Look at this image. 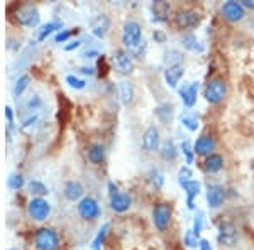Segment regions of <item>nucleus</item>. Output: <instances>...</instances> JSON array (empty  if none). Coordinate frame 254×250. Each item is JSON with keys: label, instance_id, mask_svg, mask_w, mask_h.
Instances as JSON below:
<instances>
[{"label": "nucleus", "instance_id": "f257e3e1", "mask_svg": "<svg viewBox=\"0 0 254 250\" xmlns=\"http://www.w3.org/2000/svg\"><path fill=\"white\" fill-rule=\"evenodd\" d=\"M142 27L141 24L136 22V20H127L122 27V44L126 46L127 51H134L139 44H142Z\"/></svg>", "mask_w": 254, "mask_h": 250}, {"label": "nucleus", "instance_id": "f03ea898", "mask_svg": "<svg viewBox=\"0 0 254 250\" xmlns=\"http://www.w3.org/2000/svg\"><path fill=\"white\" fill-rule=\"evenodd\" d=\"M203 97H205L207 103L219 105L227 97V83H225L222 78H214L203 88Z\"/></svg>", "mask_w": 254, "mask_h": 250}, {"label": "nucleus", "instance_id": "7ed1b4c3", "mask_svg": "<svg viewBox=\"0 0 254 250\" xmlns=\"http://www.w3.org/2000/svg\"><path fill=\"white\" fill-rule=\"evenodd\" d=\"M34 245L38 250H58L60 249V237L53 228H39L34 233Z\"/></svg>", "mask_w": 254, "mask_h": 250}, {"label": "nucleus", "instance_id": "20e7f679", "mask_svg": "<svg viewBox=\"0 0 254 250\" xmlns=\"http://www.w3.org/2000/svg\"><path fill=\"white\" fill-rule=\"evenodd\" d=\"M217 240L222 247H236L239 242V230L232 221H220L219 232H217Z\"/></svg>", "mask_w": 254, "mask_h": 250}, {"label": "nucleus", "instance_id": "39448f33", "mask_svg": "<svg viewBox=\"0 0 254 250\" xmlns=\"http://www.w3.org/2000/svg\"><path fill=\"white\" fill-rule=\"evenodd\" d=\"M200 20H202V17H200L198 12L193 9H180L175 14V26H176V29H180V31L195 29L200 24Z\"/></svg>", "mask_w": 254, "mask_h": 250}, {"label": "nucleus", "instance_id": "423d86ee", "mask_svg": "<svg viewBox=\"0 0 254 250\" xmlns=\"http://www.w3.org/2000/svg\"><path fill=\"white\" fill-rule=\"evenodd\" d=\"M76 210H78L80 218L88 220V221L97 220L102 213L100 204H98L97 200L92 198V196H85L81 201H78V204H76Z\"/></svg>", "mask_w": 254, "mask_h": 250}, {"label": "nucleus", "instance_id": "0eeeda50", "mask_svg": "<svg viewBox=\"0 0 254 250\" xmlns=\"http://www.w3.org/2000/svg\"><path fill=\"white\" fill-rule=\"evenodd\" d=\"M27 213L34 221H44L51 215V204L44 198H32L27 204Z\"/></svg>", "mask_w": 254, "mask_h": 250}, {"label": "nucleus", "instance_id": "6e6552de", "mask_svg": "<svg viewBox=\"0 0 254 250\" xmlns=\"http://www.w3.org/2000/svg\"><path fill=\"white\" fill-rule=\"evenodd\" d=\"M112 63L114 68L122 75H130L134 73V58L130 56V52L127 49H116V52L112 54Z\"/></svg>", "mask_w": 254, "mask_h": 250}, {"label": "nucleus", "instance_id": "1a4fd4ad", "mask_svg": "<svg viewBox=\"0 0 254 250\" xmlns=\"http://www.w3.org/2000/svg\"><path fill=\"white\" fill-rule=\"evenodd\" d=\"M171 221V204L170 203H158L153 208V223L158 232H165Z\"/></svg>", "mask_w": 254, "mask_h": 250}, {"label": "nucleus", "instance_id": "9d476101", "mask_svg": "<svg viewBox=\"0 0 254 250\" xmlns=\"http://www.w3.org/2000/svg\"><path fill=\"white\" fill-rule=\"evenodd\" d=\"M141 147L146 152H154V150L161 149V134L156 125H149L142 134Z\"/></svg>", "mask_w": 254, "mask_h": 250}, {"label": "nucleus", "instance_id": "9b49d317", "mask_svg": "<svg viewBox=\"0 0 254 250\" xmlns=\"http://www.w3.org/2000/svg\"><path fill=\"white\" fill-rule=\"evenodd\" d=\"M17 22L24 27H29V29H36L41 22V14L38 7L34 5H26L17 12Z\"/></svg>", "mask_w": 254, "mask_h": 250}, {"label": "nucleus", "instance_id": "f8f14e48", "mask_svg": "<svg viewBox=\"0 0 254 250\" xmlns=\"http://www.w3.org/2000/svg\"><path fill=\"white\" fill-rule=\"evenodd\" d=\"M220 12L229 22H239V20L244 19L246 15V9L243 7L241 2H236V0H229V2H224L222 7H220Z\"/></svg>", "mask_w": 254, "mask_h": 250}, {"label": "nucleus", "instance_id": "ddd939ff", "mask_svg": "<svg viewBox=\"0 0 254 250\" xmlns=\"http://www.w3.org/2000/svg\"><path fill=\"white\" fill-rule=\"evenodd\" d=\"M198 90H200V83L198 81H190V83H185L183 87L178 88L180 98H182L183 105L187 108H191L196 103V98H198Z\"/></svg>", "mask_w": 254, "mask_h": 250}, {"label": "nucleus", "instance_id": "4468645a", "mask_svg": "<svg viewBox=\"0 0 254 250\" xmlns=\"http://www.w3.org/2000/svg\"><path fill=\"white\" fill-rule=\"evenodd\" d=\"M110 26H112V20L107 14H98L97 17H93L92 24H90V31L95 36L97 39H104L107 36V32L110 31Z\"/></svg>", "mask_w": 254, "mask_h": 250}, {"label": "nucleus", "instance_id": "2eb2a0df", "mask_svg": "<svg viewBox=\"0 0 254 250\" xmlns=\"http://www.w3.org/2000/svg\"><path fill=\"white\" fill-rule=\"evenodd\" d=\"M183 76H185V68H183L182 63H171L165 69V83L170 88H178Z\"/></svg>", "mask_w": 254, "mask_h": 250}, {"label": "nucleus", "instance_id": "dca6fc26", "mask_svg": "<svg viewBox=\"0 0 254 250\" xmlns=\"http://www.w3.org/2000/svg\"><path fill=\"white\" fill-rule=\"evenodd\" d=\"M151 15H153L154 22H158V24L168 22L171 15L170 2H165V0H156V2H153L151 3Z\"/></svg>", "mask_w": 254, "mask_h": 250}, {"label": "nucleus", "instance_id": "f3484780", "mask_svg": "<svg viewBox=\"0 0 254 250\" xmlns=\"http://www.w3.org/2000/svg\"><path fill=\"white\" fill-rule=\"evenodd\" d=\"M225 201V191L220 184H208L207 188V203L212 210L220 208Z\"/></svg>", "mask_w": 254, "mask_h": 250}, {"label": "nucleus", "instance_id": "a211bd4d", "mask_svg": "<svg viewBox=\"0 0 254 250\" xmlns=\"http://www.w3.org/2000/svg\"><path fill=\"white\" fill-rule=\"evenodd\" d=\"M132 206V198L129 193H116L114 196H110V208L116 213H126L129 211V208Z\"/></svg>", "mask_w": 254, "mask_h": 250}, {"label": "nucleus", "instance_id": "6ab92c4d", "mask_svg": "<svg viewBox=\"0 0 254 250\" xmlns=\"http://www.w3.org/2000/svg\"><path fill=\"white\" fill-rule=\"evenodd\" d=\"M215 146H217V142H215V137L214 135H202V137H198L196 139V142L193 144V149H195V154H198V155H210V154H214L212 150L215 149Z\"/></svg>", "mask_w": 254, "mask_h": 250}, {"label": "nucleus", "instance_id": "aec40b11", "mask_svg": "<svg viewBox=\"0 0 254 250\" xmlns=\"http://www.w3.org/2000/svg\"><path fill=\"white\" fill-rule=\"evenodd\" d=\"M182 188H183V191L187 193L188 210H195V198L200 195V191H202V184H200V181H196V179H191V181L182 184Z\"/></svg>", "mask_w": 254, "mask_h": 250}, {"label": "nucleus", "instance_id": "412c9836", "mask_svg": "<svg viewBox=\"0 0 254 250\" xmlns=\"http://www.w3.org/2000/svg\"><path fill=\"white\" fill-rule=\"evenodd\" d=\"M85 188L80 181H68L64 184V196L69 201H81L85 198Z\"/></svg>", "mask_w": 254, "mask_h": 250}, {"label": "nucleus", "instance_id": "4be33fe9", "mask_svg": "<svg viewBox=\"0 0 254 250\" xmlns=\"http://www.w3.org/2000/svg\"><path fill=\"white\" fill-rule=\"evenodd\" d=\"M119 97H121V101L124 105H130L136 98V90H134V85L127 80H122L119 83Z\"/></svg>", "mask_w": 254, "mask_h": 250}, {"label": "nucleus", "instance_id": "5701e85b", "mask_svg": "<svg viewBox=\"0 0 254 250\" xmlns=\"http://www.w3.org/2000/svg\"><path fill=\"white\" fill-rule=\"evenodd\" d=\"M159 154H161V159L163 161H175L180 154V149L176 147L173 139H166L165 142L161 144V149H159Z\"/></svg>", "mask_w": 254, "mask_h": 250}, {"label": "nucleus", "instance_id": "b1692460", "mask_svg": "<svg viewBox=\"0 0 254 250\" xmlns=\"http://www.w3.org/2000/svg\"><path fill=\"white\" fill-rule=\"evenodd\" d=\"M182 46L187 49V51L190 52H203L205 51V46H203L202 43H200V39L196 38L195 34H191V32H188V34H185L182 38Z\"/></svg>", "mask_w": 254, "mask_h": 250}, {"label": "nucleus", "instance_id": "393cba45", "mask_svg": "<svg viewBox=\"0 0 254 250\" xmlns=\"http://www.w3.org/2000/svg\"><path fill=\"white\" fill-rule=\"evenodd\" d=\"M205 171L207 173H210V174H215V173H219V171H222V167H224V157L220 154H210V155H207V159H205Z\"/></svg>", "mask_w": 254, "mask_h": 250}, {"label": "nucleus", "instance_id": "a878e982", "mask_svg": "<svg viewBox=\"0 0 254 250\" xmlns=\"http://www.w3.org/2000/svg\"><path fill=\"white\" fill-rule=\"evenodd\" d=\"M61 32L63 31V22L61 20H51V22H48V24H44V26H41V29H39V34H38V39L39 41H44L48 38V36H51L53 32Z\"/></svg>", "mask_w": 254, "mask_h": 250}, {"label": "nucleus", "instance_id": "bb28decb", "mask_svg": "<svg viewBox=\"0 0 254 250\" xmlns=\"http://www.w3.org/2000/svg\"><path fill=\"white\" fill-rule=\"evenodd\" d=\"M154 113H156L158 120L161 122V124H170V122L173 120V105L171 103L159 105V106H156Z\"/></svg>", "mask_w": 254, "mask_h": 250}, {"label": "nucleus", "instance_id": "cd10ccee", "mask_svg": "<svg viewBox=\"0 0 254 250\" xmlns=\"http://www.w3.org/2000/svg\"><path fill=\"white\" fill-rule=\"evenodd\" d=\"M105 159V147L102 144H92L88 147V161L92 164H100Z\"/></svg>", "mask_w": 254, "mask_h": 250}, {"label": "nucleus", "instance_id": "c85d7f7f", "mask_svg": "<svg viewBox=\"0 0 254 250\" xmlns=\"http://www.w3.org/2000/svg\"><path fill=\"white\" fill-rule=\"evenodd\" d=\"M27 190H29V193L34 198H43V196H46L49 193L46 184L43 181H38V179H32V181L27 183Z\"/></svg>", "mask_w": 254, "mask_h": 250}, {"label": "nucleus", "instance_id": "c756f323", "mask_svg": "<svg viewBox=\"0 0 254 250\" xmlns=\"http://www.w3.org/2000/svg\"><path fill=\"white\" fill-rule=\"evenodd\" d=\"M180 122H182V125L185 127L187 130H190V132H196L200 127V120L196 113H183V115L180 117Z\"/></svg>", "mask_w": 254, "mask_h": 250}, {"label": "nucleus", "instance_id": "7c9ffc66", "mask_svg": "<svg viewBox=\"0 0 254 250\" xmlns=\"http://www.w3.org/2000/svg\"><path fill=\"white\" fill-rule=\"evenodd\" d=\"M29 83H31V76L29 75H20L17 80H15L14 88H12V93H14V97L15 98L22 97L24 92H26L27 87H29Z\"/></svg>", "mask_w": 254, "mask_h": 250}, {"label": "nucleus", "instance_id": "2f4dec72", "mask_svg": "<svg viewBox=\"0 0 254 250\" xmlns=\"http://www.w3.org/2000/svg\"><path fill=\"white\" fill-rule=\"evenodd\" d=\"M147 179H149L151 186L156 188V190H161V188L165 186V174H163L158 167L149 169V173H147Z\"/></svg>", "mask_w": 254, "mask_h": 250}, {"label": "nucleus", "instance_id": "473e14b6", "mask_svg": "<svg viewBox=\"0 0 254 250\" xmlns=\"http://www.w3.org/2000/svg\"><path fill=\"white\" fill-rule=\"evenodd\" d=\"M180 150L183 152L185 155V161H187V166H190V164H193L195 161V149H193V144H191L190 141H183L182 144H180Z\"/></svg>", "mask_w": 254, "mask_h": 250}, {"label": "nucleus", "instance_id": "72a5a7b5", "mask_svg": "<svg viewBox=\"0 0 254 250\" xmlns=\"http://www.w3.org/2000/svg\"><path fill=\"white\" fill-rule=\"evenodd\" d=\"M64 83L73 90H85L87 88V80L76 76V75H66L64 76Z\"/></svg>", "mask_w": 254, "mask_h": 250}, {"label": "nucleus", "instance_id": "f704fd0d", "mask_svg": "<svg viewBox=\"0 0 254 250\" xmlns=\"http://www.w3.org/2000/svg\"><path fill=\"white\" fill-rule=\"evenodd\" d=\"M109 230H110V225H109V223H104V225H102V228L98 230L97 237H95V240H93V244H92L93 250H100V245L104 244V240H105V237H107Z\"/></svg>", "mask_w": 254, "mask_h": 250}, {"label": "nucleus", "instance_id": "c9c22d12", "mask_svg": "<svg viewBox=\"0 0 254 250\" xmlns=\"http://www.w3.org/2000/svg\"><path fill=\"white\" fill-rule=\"evenodd\" d=\"M202 230H203V211L198 210L195 213L193 228H191V232H193V235L200 240V233H202Z\"/></svg>", "mask_w": 254, "mask_h": 250}, {"label": "nucleus", "instance_id": "e433bc0d", "mask_svg": "<svg viewBox=\"0 0 254 250\" xmlns=\"http://www.w3.org/2000/svg\"><path fill=\"white\" fill-rule=\"evenodd\" d=\"M24 178H22V174H10L9 176V179H7V186L10 188V190H20V188L24 186Z\"/></svg>", "mask_w": 254, "mask_h": 250}, {"label": "nucleus", "instance_id": "4c0bfd02", "mask_svg": "<svg viewBox=\"0 0 254 250\" xmlns=\"http://www.w3.org/2000/svg\"><path fill=\"white\" fill-rule=\"evenodd\" d=\"M191 179H193V173H191L190 166L180 167V171H178V183H180V186H182V184H185V183H188V181H191Z\"/></svg>", "mask_w": 254, "mask_h": 250}, {"label": "nucleus", "instance_id": "58836bf2", "mask_svg": "<svg viewBox=\"0 0 254 250\" xmlns=\"http://www.w3.org/2000/svg\"><path fill=\"white\" fill-rule=\"evenodd\" d=\"M183 244H185L187 247H190V249H195V247H198V245H200V240L193 235V232L188 230L185 233V237H183Z\"/></svg>", "mask_w": 254, "mask_h": 250}, {"label": "nucleus", "instance_id": "ea45409f", "mask_svg": "<svg viewBox=\"0 0 254 250\" xmlns=\"http://www.w3.org/2000/svg\"><path fill=\"white\" fill-rule=\"evenodd\" d=\"M146 52H147V43L144 39V41H142V44H139L134 51H130V56H132V58L141 59V58H144V56H146Z\"/></svg>", "mask_w": 254, "mask_h": 250}, {"label": "nucleus", "instance_id": "a19ab883", "mask_svg": "<svg viewBox=\"0 0 254 250\" xmlns=\"http://www.w3.org/2000/svg\"><path fill=\"white\" fill-rule=\"evenodd\" d=\"M76 32V29L75 31H61V32H58V34L55 36V43H58V44H61V43H66V41L71 38L73 34Z\"/></svg>", "mask_w": 254, "mask_h": 250}, {"label": "nucleus", "instance_id": "79ce46f5", "mask_svg": "<svg viewBox=\"0 0 254 250\" xmlns=\"http://www.w3.org/2000/svg\"><path fill=\"white\" fill-rule=\"evenodd\" d=\"M5 117H7V122H9V135H10L12 130H14V110H12V106L9 105L5 106Z\"/></svg>", "mask_w": 254, "mask_h": 250}, {"label": "nucleus", "instance_id": "37998d69", "mask_svg": "<svg viewBox=\"0 0 254 250\" xmlns=\"http://www.w3.org/2000/svg\"><path fill=\"white\" fill-rule=\"evenodd\" d=\"M41 105H43V101H41L39 95H32L29 98V101H27V108L29 110H38Z\"/></svg>", "mask_w": 254, "mask_h": 250}, {"label": "nucleus", "instance_id": "c03bdc74", "mask_svg": "<svg viewBox=\"0 0 254 250\" xmlns=\"http://www.w3.org/2000/svg\"><path fill=\"white\" fill-rule=\"evenodd\" d=\"M80 46H83V39H75V41H71V43H68V44H64V51L69 52V51H75V49H78Z\"/></svg>", "mask_w": 254, "mask_h": 250}, {"label": "nucleus", "instance_id": "a18cd8bd", "mask_svg": "<svg viewBox=\"0 0 254 250\" xmlns=\"http://www.w3.org/2000/svg\"><path fill=\"white\" fill-rule=\"evenodd\" d=\"M153 39L156 41L158 44H165L166 43V32H163L161 29H156L153 32Z\"/></svg>", "mask_w": 254, "mask_h": 250}, {"label": "nucleus", "instance_id": "49530a36", "mask_svg": "<svg viewBox=\"0 0 254 250\" xmlns=\"http://www.w3.org/2000/svg\"><path fill=\"white\" fill-rule=\"evenodd\" d=\"M38 118H39L38 115H31L29 118H26V120H24V124L20 125V129H22V130L29 129V127H32V125L36 124V122H38Z\"/></svg>", "mask_w": 254, "mask_h": 250}, {"label": "nucleus", "instance_id": "de8ad7c7", "mask_svg": "<svg viewBox=\"0 0 254 250\" xmlns=\"http://www.w3.org/2000/svg\"><path fill=\"white\" fill-rule=\"evenodd\" d=\"M98 54H100V52H98V49H88V51H85L81 56H83L85 59H93V58H97Z\"/></svg>", "mask_w": 254, "mask_h": 250}, {"label": "nucleus", "instance_id": "09e8293b", "mask_svg": "<svg viewBox=\"0 0 254 250\" xmlns=\"http://www.w3.org/2000/svg\"><path fill=\"white\" fill-rule=\"evenodd\" d=\"M78 71L83 73V75H88V76L95 75V68H92V66H81V68H78Z\"/></svg>", "mask_w": 254, "mask_h": 250}, {"label": "nucleus", "instance_id": "8fccbe9b", "mask_svg": "<svg viewBox=\"0 0 254 250\" xmlns=\"http://www.w3.org/2000/svg\"><path fill=\"white\" fill-rule=\"evenodd\" d=\"M198 247H200V250H214V249H212V245H210V242H208L207 239H202V240H200V245H198Z\"/></svg>", "mask_w": 254, "mask_h": 250}, {"label": "nucleus", "instance_id": "3c124183", "mask_svg": "<svg viewBox=\"0 0 254 250\" xmlns=\"http://www.w3.org/2000/svg\"><path fill=\"white\" fill-rule=\"evenodd\" d=\"M116 193H119L117 186H116V184H114L112 181H109V195H110V196H114Z\"/></svg>", "mask_w": 254, "mask_h": 250}, {"label": "nucleus", "instance_id": "603ef678", "mask_svg": "<svg viewBox=\"0 0 254 250\" xmlns=\"http://www.w3.org/2000/svg\"><path fill=\"white\" fill-rule=\"evenodd\" d=\"M243 7L244 9H254V2H251V0H243Z\"/></svg>", "mask_w": 254, "mask_h": 250}, {"label": "nucleus", "instance_id": "864d4df0", "mask_svg": "<svg viewBox=\"0 0 254 250\" xmlns=\"http://www.w3.org/2000/svg\"><path fill=\"white\" fill-rule=\"evenodd\" d=\"M7 250H17V249H14V247H12V249H7Z\"/></svg>", "mask_w": 254, "mask_h": 250}]
</instances>
